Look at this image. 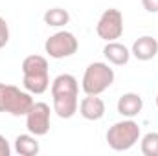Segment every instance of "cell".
<instances>
[{"instance_id":"52a82bcc","label":"cell","mask_w":158,"mask_h":156,"mask_svg":"<svg viewBox=\"0 0 158 156\" xmlns=\"http://www.w3.org/2000/svg\"><path fill=\"white\" fill-rule=\"evenodd\" d=\"M96 33L99 39L107 40V42L118 40L123 33V13L116 7L105 9L96 24Z\"/></svg>"},{"instance_id":"6da1fadb","label":"cell","mask_w":158,"mask_h":156,"mask_svg":"<svg viewBox=\"0 0 158 156\" xmlns=\"http://www.w3.org/2000/svg\"><path fill=\"white\" fill-rule=\"evenodd\" d=\"M79 83L72 74H61L52 83L53 112L61 119H70L79 110Z\"/></svg>"},{"instance_id":"9a60e30c","label":"cell","mask_w":158,"mask_h":156,"mask_svg":"<svg viewBox=\"0 0 158 156\" xmlns=\"http://www.w3.org/2000/svg\"><path fill=\"white\" fill-rule=\"evenodd\" d=\"M143 156H158V132H147L140 143Z\"/></svg>"},{"instance_id":"ac0fdd59","label":"cell","mask_w":158,"mask_h":156,"mask_svg":"<svg viewBox=\"0 0 158 156\" xmlns=\"http://www.w3.org/2000/svg\"><path fill=\"white\" fill-rule=\"evenodd\" d=\"M11 154V147H9V142L0 134V156H9Z\"/></svg>"},{"instance_id":"d6986e66","label":"cell","mask_w":158,"mask_h":156,"mask_svg":"<svg viewBox=\"0 0 158 156\" xmlns=\"http://www.w3.org/2000/svg\"><path fill=\"white\" fill-rule=\"evenodd\" d=\"M156 107H158V94H156Z\"/></svg>"},{"instance_id":"ba28073f","label":"cell","mask_w":158,"mask_h":156,"mask_svg":"<svg viewBox=\"0 0 158 156\" xmlns=\"http://www.w3.org/2000/svg\"><path fill=\"white\" fill-rule=\"evenodd\" d=\"M50 123H52V110L46 103H33L31 109L26 114V127L28 132H31L33 136H44L50 130Z\"/></svg>"},{"instance_id":"5b68a950","label":"cell","mask_w":158,"mask_h":156,"mask_svg":"<svg viewBox=\"0 0 158 156\" xmlns=\"http://www.w3.org/2000/svg\"><path fill=\"white\" fill-rule=\"evenodd\" d=\"M33 103L35 101L30 92H24L13 84L0 83V112H7L11 116H26Z\"/></svg>"},{"instance_id":"277c9868","label":"cell","mask_w":158,"mask_h":156,"mask_svg":"<svg viewBox=\"0 0 158 156\" xmlns=\"http://www.w3.org/2000/svg\"><path fill=\"white\" fill-rule=\"evenodd\" d=\"M140 125L132 121V117H127L123 121L114 123L107 130V143L112 151H129L140 142Z\"/></svg>"},{"instance_id":"3957f363","label":"cell","mask_w":158,"mask_h":156,"mask_svg":"<svg viewBox=\"0 0 158 156\" xmlns=\"http://www.w3.org/2000/svg\"><path fill=\"white\" fill-rule=\"evenodd\" d=\"M114 77H116L114 70L107 63H92L86 66V70L83 74L81 88L86 96H99L107 88L112 86Z\"/></svg>"},{"instance_id":"5bb4252c","label":"cell","mask_w":158,"mask_h":156,"mask_svg":"<svg viewBox=\"0 0 158 156\" xmlns=\"http://www.w3.org/2000/svg\"><path fill=\"white\" fill-rule=\"evenodd\" d=\"M44 24L52 28H63L70 22V13L63 7H52L44 13Z\"/></svg>"},{"instance_id":"e0dca14e","label":"cell","mask_w":158,"mask_h":156,"mask_svg":"<svg viewBox=\"0 0 158 156\" xmlns=\"http://www.w3.org/2000/svg\"><path fill=\"white\" fill-rule=\"evenodd\" d=\"M142 6L147 13H158V0H142Z\"/></svg>"},{"instance_id":"7c38bea8","label":"cell","mask_w":158,"mask_h":156,"mask_svg":"<svg viewBox=\"0 0 158 156\" xmlns=\"http://www.w3.org/2000/svg\"><path fill=\"white\" fill-rule=\"evenodd\" d=\"M103 55H105V59H107L109 63H112V64H116V66H123V64H127L129 59H131V50H129L125 44L118 42V40H110V42L105 44Z\"/></svg>"},{"instance_id":"7a4b0ae2","label":"cell","mask_w":158,"mask_h":156,"mask_svg":"<svg viewBox=\"0 0 158 156\" xmlns=\"http://www.w3.org/2000/svg\"><path fill=\"white\" fill-rule=\"evenodd\" d=\"M22 84L30 94H44L50 88V74L48 61L42 55H28L22 61Z\"/></svg>"},{"instance_id":"9c48e42d","label":"cell","mask_w":158,"mask_h":156,"mask_svg":"<svg viewBox=\"0 0 158 156\" xmlns=\"http://www.w3.org/2000/svg\"><path fill=\"white\" fill-rule=\"evenodd\" d=\"M131 55H134L138 61H151L158 55V40L151 35H143L134 40L131 48Z\"/></svg>"},{"instance_id":"2e32d148","label":"cell","mask_w":158,"mask_h":156,"mask_svg":"<svg viewBox=\"0 0 158 156\" xmlns=\"http://www.w3.org/2000/svg\"><path fill=\"white\" fill-rule=\"evenodd\" d=\"M9 42V26L4 17H0V50Z\"/></svg>"},{"instance_id":"8fae6325","label":"cell","mask_w":158,"mask_h":156,"mask_svg":"<svg viewBox=\"0 0 158 156\" xmlns=\"http://www.w3.org/2000/svg\"><path fill=\"white\" fill-rule=\"evenodd\" d=\"M118 112L123 117H134L138 116L143 109V99L140 94H134V92H127L123 94L118 99Z\"/></svg>"},{"instance_id":"4fadbf2b","label":"cell","mask_w":158,"mask_h":156,"mask_svg":"<svg viewBox=\"0 0 158 156\" xmlns=\"http://www.w3.org/2000/svg\"><path fill=\"white\" fill-rule=\"evenodd\" d=\"M40 147L37 142V136L30 134H19L15 138V153L20 156H35L39 154Z\"/></svg>"},{"instance_id":"8992f818","label":"cell","mask_w":158,"mask_h":156,"mask_svg":"<svg viewBox=\"0 0 158 156\" xmlns=\"http://www.w3.org/2000/svg\"><path fill=\"white\" fill-rule=\"evenodd\" d=\"M79 48V40L70 31H57L52 37H48L44 42V51L52 59H66L72 57Z\"/></svg>"},{"instance_id":"30bf717a","label":"cell","mask_w":158,"mask_h":156,"mask_svg":"<svg viewBox=\"0 0 158 156\" xmlns=\"http://www.w3.org/2000/svg\"><path fill=\"white\" fill-rule=\"evenodd\" d=\"M79 114L88 121H98L105 116V101L99 96H86L79 103Z\"/></svg>"}]
</instances>
